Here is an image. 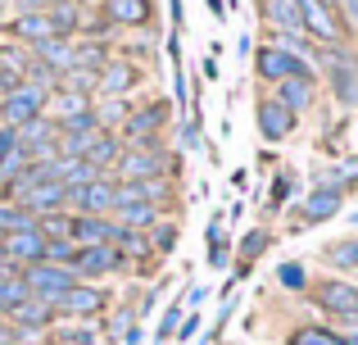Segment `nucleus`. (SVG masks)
<instances>
[{
    "mask_svg": "<svg viewBox=\"0 0 358 345\" xmlns=\"http://www.w3.org/2000/svg\"><path fill=\"white\" fill-rule=\"evenodd\" d=\"M313 69L327 78L331 96L341 100L345 109H358V50L350 41L317 45V50H313Z\"/></svg>",
    "mask_w": 358,
    "mask_h": 345,
    "instance_id": "nucleus-1",
    "label": "nucleus"
},
{
    "mask_svg": "<svg viewBox=\"0 0 358 345\" xmlns=\"http://www.w3.org/2000/svg\"><path fill=\"white\" fill-rule=\"evenodd\" d=\"M177 173V160L164 150V136L150 141H122V155L114 164V182H150V177Z\"/></svg>",
    "mask_w": 358,
    "mask_h": 345,
    "instance_id": "nucleus-2",
    "label": "nucleus"
},
{
    "mask_svg": "<svg viewBox=\"0 0 358 345\" xmlns=\"http://www.w3.org/2000/svg\"><path fill=\"white\" fill-rule=\"evenodd\" d=\"M114 309V291L105 282H73L69 291L55 300V318L59 323H96Z\"/></svg>",
    "mask_w": 358,
    "mask_h": 345,
    "instance_id": "nucleus-3",
    "label": "nucleus"
},
{
    "mask_svg": "<svg viewBox=\"0 0 358 345\" xmlns=\"http://www.w3.org/2000/svg\"><path fill=\"white\" fill-rule=\"evenodd\" d=\"M254 73H259V82H268V87H281V82H317L313 64L290 55V50H281V45H272V41L254 50Z\"/></svg>",
    "mask_w": 358,
    "mask_h": 345,
    "instance_id": "nucleus-4",
    "label": "nucleus"
},
{
    "mask_svg": "<svg viewBox=\"0 0 358 345\" xmlns=\"http://www.w3.org/2000/svg\"><path fill=\"white\" fill-rule=\"evenodd\" d=\"M308 300H313L327 318L345 323V328L358 323V282H354V277H317Z\"/></svg>",
    "mask_w": 358,
    "mask_h": 345,
    "instance_id": "nucleus-5",
    "label": "nucleus"
},
{
    "mask_svg": "<svg viewBox=\"0 0 358 345\" xmlns=\"http://www.w3.org/2000/svg\"><path fill=\"white\" fill-rule=\"evenodd\" d=\"M341 209H345V186L313 182L308 195H304V204H299V213H295V223H290V232H304V227H313V223H327Z\"/></svg>",
    "mask_w": 358,
    "mask_h": 345,
    "instance_id": "nucleus-6",
    "label": "nucleus"
},
{
    "mask_svg": "<svg viewBox=\"0 0 358 345\" xmlns=\"http://www.w3.org/2000/svg\"><path fill=\"white\" fill-rule=\"evenodd\" d=\"M299 18H304V32L317 36V45H336V41H350V27L341 23V14L331 9V0H295Z\"/></svg>",
    "mask_w": 358,
    "mask_h": 345,
    "instance_id": "nucleus-7",
    "label": "nucleus"
},
{
    "mask_svg": "<svg viewBox=\"0 0 358 345\" xmlns=\"http://www.w3.org/2000/svg\"><path fill=\"white\" fill-rule=\"evenodd\" d=\"M45 105H50V91H41V87H32V82H23L18 91H9V96L0 100V123L18 132L23 123L41 118V114H45Z\"/></svg>",
    "mask_w": 358,
    "mask_h": 345,
    "instance_id": "nucleus-8",
    "label": "nucleus"
},
{
    "mask_svg": "<svg viewBox=\"0 0 358 345\" xmlns=\"http://www.w3.org/2000/svg\"><path fill=\"white\" fill-rule=\"evenodd\" d=\"M114 195H118L114 177H96L91 186L69 191V213H82V218H114Z\"/></svg>",
    "mask_w": 358,
    "mask_h": 345,
    "instance_id": "nucleus-9",
    "label": "nucleus"
},
{
    "mask_svg": "<svg viewBox=\"0 0 358 345\" xmlns=\"http://www.w3.org/2000/svg\"><path fill=\"white\" fill-rule=\"evenodd\" d=\"M127 259L118 255L114 246H82L78 259H73V273H78V282H105V277L114 273H127Z\"/></svg>",
    "mask_w": 358,
    "mask_h": 345,
    "instance_id": "nucleus-10",
    "label": "nucleus"
},
{
    "mask_svg": "<svg viewBox=\"0 0 358 345\" xmlns=\"http://www.w3.org/2000/svg\"><path fill=\"white\" fill-rule=\"evenodd\" d=\"M0 259H9V264H18V268H36V264H45V237H41V227H18V232H9V237H0Z\"/></svg>",
    "mask_w": 358,
    "mask_h": 345,
    "instance_id": "nucleus-11",
    "label": "nucleus"
},
{
    "mask_svg": "<svg viewBox=\"0 0 358 345\" xmlns=\"http://www.w3.org/2000/svg\"><path fill=\"white\" fill-rule=\"evenodd\" d=\"M73 282H78V273H73V268H55V264L23 268V286H27V295H36V300H45V304H55Z\"/></svg>",
    "mask_w": 358,
    "mask_h": 345,
    "instance_id": "nucleus-12",
    "label": "nucleus"
},
{
    "mask_svg": "<svg viewBox=\"0 0 358 345\" xmlns=\"http://www.w3.org/2000/svg\"><path fill=\"white\" fill-rule=\"evenodd\" d=\"M168 114H173V100H150V105H136L118 136H122V141H150V136H164Z\"/></svg>",
    "mask_w": 358,
    "mask_h": 345,
    "instance_id": "nucleus-13",
    "label": "nucleus"
},
{
    "mask_svg": "<svg viewBox=\"0 0 358 345\" xmlns=\"http://www.w3.org/2000/svg\"><path fill=\"white\" fill-rule=\"evenodd\" d=\"M55 141H59V123H55L50 114H41V118H32V123L18 127V150H23L27 164L50 160V155H55Z\"/></svg>",
    "mask_w": 358,
    "mask_h": 345,
    "instance_id": "nucleus-14",
    "label": "nucleus"
},
{
    "mask_svg": "<svg viewBox=\"0 0 358 345\" xmlns=\"http://www.w3.org/2000/svg\"><path fill=\"white\" fill-rule=\"evenodd\" d=\"M9 204H18L27 218H50V213L69 209V186L64 182H45V186H32V191H18Z\"/></svg>",
    "mask_w": 358,
    "mask_h": 345,
    "instance_id": "nucleus-15",
    "label": "nucleus"
},
{
    "mask_svg": "<svg viewBox=\"0 0 358 345\" xmlns=\"http://www.w3.org/2000/svg\"><path fill=\"white\" fill-rule=\"evenodd\" d=\"M145 82V73H141V64H131V59H122V55H114V59L100 69V82H96V100L100 96H127L131 100V91Z\"/></svg>",
    "mask_w": 358,
    "mask_h": 345,
    "instance_id": "nucleus-16",
    "label": "nucleus"
},
{
    "mask_svg": "<svg viewBox=\"0 0 358 345\" xmlns=\"http://www.w3.org/2000/svg\"><path fill=\"white\" fill-rule=\"evenodd\" d=\"M254 123H259V136H263V141L281 146V141H290V132H295L299 118L290 114L286 105H277L272 96H263V100H259V114H254Z\"/></svg>",
    "mask_w": 358,
    "mask_h": 345,
    "instance_id": "nucleus-17",
    "label": "nucleus"
},
{
    "mask_svg": "<svg viewBox=\"0 0 358 345\" xmlns=\"http://www.w3.org/2000/svg\"><path fill=\"white\" fill-rule=\"evenodd\" d=\"M100 9H105V18L114 27H127V32L155 23V0H109V5H100Z\"/></svg>",
    "mask_w": 358,
    "mask_h": 345,
    "instance_id": "nucleus-18",
    "label": "nucleus"
},
{
    "mask_svg": "<svg viewBox=\"0 0 358 345\" xmlns=\"http://www.w3.org/2000/svg\"><path fill=\"white\" fill-rule=\"evenodd\" d=\"M114 237H118V223L114 218H82V213H73V232H69V241L73 246H114Z\"/></svg>",
    "mask_w": 358,
    "mask_h": 345,
    "instance_id": "nucleus-19",
    "label": "nucleus"
},
{
    "mask_svg": "<svg viewBox=\"0 0 358 345\" xmlns=\"http://www.w3.org/2000/svg\"><path fill=\"white\" fill-rule=\"evenodd\" d=\"M45 23L59 41H78V27H82V0H50L45 9Z\"/></svg>",
    "mask_w": 358,
    "mask_h": 345,
    "instance_id": "nucleus-20",
    "label": "nucleus"
},
{
    "mask_svg": "<svg viewBox=\"0 0 358 345\" xmlns=\"http://www.w3.org/2000/svg\"><path fill=\"white\" fill-rule=\"evenodd\" d=\"M272 100L286 105L295 118H304L317 105V82H281V87H272Z\"/></svg>",
    "mask_w": 358,
    "mask_h": 345,
    "instance_id": "nucleus-21",
    "label": "nucleus"
},
{
    "mask_svg": "<svg viewBox=\"0 0 358 345\" xmlns=\"http://www.w3.org/2000/svg\"><path fill=\"white\" fill-rule=\"evenodd\" d=\"M131 100L127 96H100L96 105H91V114H96V127L100 132H122V123L131 118Z\"/></svg>",
    "mask_w": 358,
    "mask_h": 345,
    "instance_id": "nucleus-22",
    "label": "nucleus"
},
{
    "mask_svg": "<svg viewBox=\"0 0 358 345\" xmlns=\"http://www.w3.org/2000/svg\"><path fill=\"white\" fill-rule=\"evenodd\" d=\"M268 246H272V232H268V227H254L250 237L241 241V250H236V259H241V264H236V273H231V286L245 282V277L254 273V259H263V250H268Z\"/></svg>",
    "mask_w": 358,
    "mask_h": 345,
    "instance_id": "nucleus-23",
    "label": "nucleus"
},
{
    "mask_svg": "<svg viewBox=\"0 0 358 345\" xmlns=\"http://www.w3.org/2000/svg\"><path fill=\"white\" fill-rule=\"evenodd\" d=\"M5 32H9V41H23L27 50L55 36V32H50V23H45V14H14V23H9Z\"/></svg>",
    "mask_w": 358,
    "mask_h": 345,
    "instance_id": "nucleus-24",
    "label": "nucleus"
},
{
    "mask_svg": "<svg viewBox=\"0 0 358 345\" xmlns=\"http://www.w3.org/2000/svg\"><path fill=\"white\" fill-rule=\"evenodd\" d=\"M118 155H122V136H118V132H100L96 146H91V155H87V164H91L100 177H114Z\"/></svg>",
    "mask_w": 358,
    "mask_h": 345,
    "instance_id": "nucleus-25",
    "label": "nucleus"
},
{
    "mask_svg": "<svg viewBox=\"0 0 358 345\" xmlns=\"http://www.w3.org/2000/svg\"><path fill=\"white\" fill-rule=\"evenodd\" d=\"M32 59L36 64H45L50 73H69L73 69V41H59V36H50V41H41V45H32Z\"/></svg>",
    "mask_w": 358,
    "mask_h": 345,
    "instance_id": "nucleus-26",
    "label": "nucleus"
},
{
    "mask_svg": "<svg viewBox=\"0 0 358 345\" xmlns=\"http://www.w3.org/2000/svg\"><path fill=\"white\" fill-rule=\"evenodd\" d=\"M263 18L272 23V32H304V18H299L295 0H263Z\"/></svg>",
    "mask_w": 358,
    "mask_h": 345,
    "instance_id": "nucleus-27",
    "label": "nucleus"
},
{
    "mask_svg": "<svg viewBox=\"0 0 358 345\" xmlns=\"http://www.w3.org/2000/svg\"><path fill=\"white\" fill-rule=\"evenodd\" d=\"M109 59H114L109 41H87V36H78V41H73V69H91V73H100Z\"/></svg>",
    "mask_w": 358,
    "mask_h": 345,
    "instance_id": "nucleus-28",
    "label": "nucleus"
},
{
    "mask_svg": "<svg viewBox=\"0 0 358 345\" xmlns=\"http://www.w3.org/2000/svg\"><path fill=\"white\" fill-rule=\"evenodd\" d=\"M286 345H345V337L322 328V323H299V328L286 332Z\"/></svg>",
    "mask_w": 358,
    "mask_h": 345,
    "instance_id": "nucleus-29",
    "label": "nucleus"
},
{
    "mask_svg": "<svg viewBox=\"0 0 358 345\" xmlns=\"http://www.w3.org/2000/svg\"><path fill=\"white\" fill-rule=\"evenodd\" d=\"M136 304H114V309L105 314V323H100V337H109V341H122L131 328H136Z\"/></svg>",
    "mask_w": 358,
    "mask_h": 345,
    "instance_id": "nucleus-30",
    "label": "nucleus"
},
{
    "mask_svg": "<svg viewBox=\"0 0 358 345\" xmlns=\"http://www.w3.org/2000/svg\"><path fill=\"white\" fill-rule=\"evenodd\" d=\"M322 259L336 268V273H358V237H345V241H331L322 250Z\"/></svg>",
    "mask_w": 358,
    "mask_h": 345,
    "instance_id": "nucleus-31",
    "label": "nucleus"
},
{
    "mask_svg": "<svg viewBox=\"0 0 358 345\" xmlns=\"http://www.w3.org/2000/svg\"><path fill=\"white\" fill-rule=\"evenodd\" d=\"M100 132H59V141H55V160H87L91 146H96Z\"/></svg>",
    "mask_w": 358,
    "mask_h": 345,
    "instance_id": "nucleus-32",
    "label": "nucleus"
},
{
    "mask_svg": "<svg viewBox=\"0 0 358 345\" xmlns=\"http://www.w3.org/2000/svg\"><path fill=\"white\" fill-rule=\"evenodd\" d=\"M159 218H164V209H159V204H131V209H118L114 213L118 227H131V232H150Z\"/></svg>",
    "mask_w": 358,
    "mask_h": 345,
    "instance_id": "nucleus-33",
    "label": "nucleus"
},
{
    "mask_svg": "<svg viewBox=\"0 0 358 345\" xmlns=\"http://www.w3.org/2000/svg\"><path fill=\"white\" fill-rule=\"evenodd\" d=\"M27 69H32V50L23 41H0V73L27 78Z\"/></svg>",
    "mask_w": 358,
    "mask_h": 345,
    "instance_id": "nucleus-34",
    "label": "nucleus"
},
{
    "mask_svg": "<svg viewBox=\"0 0 358 345\" xmlns=\"http://www.w3.org/2000/svg\"><path fill=\"white\" fill-rule=\"evenodd\" d=\"M177 241H182L177 223H164V218H159L155 227H150V246H155V255H159V259H164V255H173V250H177Z\"/></svg>",
    "mask_w": 358,
    "mask_h": 345,
    "instance_id": "nucleus-35",
    "label": "nucleus"
},
{
    "mask_svg": "<svg viewBox=\"0 0 358 345\" xmlns=\"http://www.w3.org/2000/svg\"><path fill=\"white\" fill-rule=\"evenodd\" d=\"M272 45H281V50L299 55V59H308V64H313V50H317L308 32H277V36H272Z\"/></svg>",
    "mask_w": 358,
    "mask_h": 345,
    "instance_id": "nucleus-36",
    "label": "nucleus"
},
{
    "mask_svg": "<svg viewBox=\"0 0 358 345\" xmlns=\"http://www.w3.org/2000/svg\"><path fill=\"white\" fill-rule=\"evenodd\" d=\"M182 318H186V304H182V300H173V304L164 309V318H159L155 345H168V341H173V337H177V328H182Z\"/></svg>",
    "mask_w": 358,
    "mask_h": 345,
    "instance_id": "nucleus-37",
    "label": "nucleus"
},
{
    "mask_svg": "<svg viewBox=\"0 0 358 345\" xmlns=\"http://www.w3.org/2000/svg\"><path fill=\"white\" fill-rule=\"evenodd\" d=\"M36 227H41V237H45V241H69V232H73V213L64 209V213H50V218H36Z\"/></svg>",
    "mask_w": 358,
    "mask_h": 345,
    "instance_id": "nucleus-38",
    "label": "nucleus"
},
{
    "mask_svg": "<svg viewBox=\"0 0 358 345\" xmlns=\"http://www.w3.org/2000/svg\"><path fill=\"white\" fill-rule=\"evenodd\" d=\"M277 282L286 286V291H308V273H304V264H277Z\"/></svg>",
    "mask_w": 358,
    "mask_h": 345,
    "instance_id": "nucleus-39",
    "label": "nucleus"
},
{
    "mask_svg": "<svg viewBox=\"0 0 358 345\" xmlns=\"http://www.w3.org/2000/svg\"><path fill=\"white\" fill-rule=\"evenodd\" d=\"M73 259H78V246H73V241H45V264L73 268Z\"/></svg>",
    "mask_w": 358,
    "mask_h": 345,
    "instance_id": "nucleus-40",
    "label": "nucleus"
},
{
    "mask_svg": "<svg viewBox=\"0 0 358 345\" xmlns=\"http://www.w3.org/2000/svg\"><path fill=\"white\" fill-rule=\"evenodd\" d=\"M295 195V173L290 169H281L277 177H272V209H281V204Z\"/></svg>",
    "mask_w": 358,
    "mask_h": 345,
    "instance_id": "nucleus-41",
    "label": "nucleus"
},
{
    "mask_svg": "<svg viewBox=\"0 0 358 345\" xmlns=\"http://www.w3.org/2000/svg\"><path fill=\"white\" fill-rule=\"evenodd\" d=\"M204 241H209V268H227L231 241H227V237H204Z\"/></svg>",
    "mask_w": 358,
    "mask_h": 345,
    "instance_id": "nucleus-42",
    "label": "nucleus"
},
{
    "mask_svg": "<svg viewBox=\"0 0 358 345\" xmlns=\"http://www.w3.org/2000/svg\"><path fill=\"white\" fill-rule=\"evenodd\" d=\"M177 146H182V150H200V132H195L191 118H186V123L177 127Z\"/></svg>",
    "mask_w": 358,
    "mask_h": 345,
    "instance_id": "nucleus-43",
    "label": "nucleus"
},
{
    "mask_svg": "<svg viewBox=\"0 0 358 345\" xmlns=\"http://www.w3.org/2000/svg\"><path fill=\"white\" fill-rule=\"evenodd\" d=\"M14 150H18V132H14V127H5V123H0V164H5Z\"/></svg>",
    "mask_w": 358,
    "mask_h": 345,
    "instance_id": "nucleus-44",
    "label": "nucleus"
},
{
    "mask_svg": "<svg viewBox=\"0 0 358 345\" xmlns=\"http://www.w3.org/2000/svg\"><path fill=\"white\" fill-rule=\"evenodd\" d=\"M195 332H200V314H186V318H182V328H177V337H173V341H195Z\"/></svg>",
    "mask_w": 358,
    "mask_h": 345,
    "instance_id": "nucleus-45",
    "label": "nucleus"
},
{
    "mask_svg": "<svg viewBox=\"0 0 358 345\" xmlns=\"http://www.w3.org/2000/svg\"><path fill=\"white\" fill-rule=\"evenodd\" d=\"M14 9H18V14H45L50 0H14Z\"/></svg>",
    "mask_w": 358,
    "mask_h": 345,
    "instance_id": "nucleus-46",
    "label": "nucleus"
},
{
    "mask_svg": "<svg viewBox=\"0 0 358 345\" xmlns=\"http://www.w3.org/2000/svg\"><path fill=\"white\" fill-rule=\"evenodd\" d=\"M23 87V78H14V73H0V100L9 96V91H18Z\"/></svg>",
    "mask_w": 358,
    "mask_h": 345,
    "instance_id": "nucleus-47",
    "label": "nucleus"
},
{
    "mask_svg": "<svg viewBox=\"0 0 358 345\" xmlns=\"http://www.w3.org/2000/svg\"><path fill=\"white\" fill-rule=\"evenodd\" d=\"M204 295H209V291H204V286H191L182 304H191V314H195V309H200V304H204Z\"/></svg>",
    "mask_w": 358,
    "mask_h": 345,
    "instance_id": "nucleus-48",
    "label": "nucleus"
},
{
    "mask_svg": "<svg viewBox=\"0 0 358 345\" xmlns=\"http://www.w3.org/2000/svg\"><path fill=\"white\" fill-rule=\"evenodd\" d=\"M200 73H204V78H209V82H218V59H213V55H204Z\"/></svg>",
    "mask_w": 358,
    "mask_h": 345,
    "instance_id": "nucleus-49",
    "label": "nucleus"
},
{
    "mask_svg": "<svg viewBox=\"0 0 358 345\" xmlns=\"http://www.w3.org/2000/svg\"><path fill=\"white\" fill-rule=\"evenodd\" d=\"M141 341H145V328H141V323H136V328H131L127 337H122V345H141Z\"/></svg>",
    "mask_w": 358,
    "mask_h": 345,
    "instance_id": "nucleus-50",
    "label": "nucleus"
},
{
    "mask_svg": "<svg viewBox=\"0 0 358 345\" xmlns=\"http://www.w3.org/2000/svg\"><path fill=\"white\" fill-rule=\"evenodd\" d=\"M231 186H236V191L245 195V186H250V173H245V169H236V173H231Z\"/></svg>",
    "mask_w": 358,
    "mask_h": 345,
    "instance_id": "nucleus-51",
    "label": "nucleus"
},
{
    "mask_svg": "<svg viewBox=\"0 0 358 345\" xmlns=\"http://www.w3.org/2000/svg\"><path fill=\"white\" fill-rule=\"evenodd\" d=\"M168 14H173V27H182V0H168Z\"/></svg>",
    "mask_w": 358,
    "mask_h": 345,
    "instance_id": "nucleus-52",
    "label": "nucleus"
},
{
    "mask_svg": "<svg viewBox=\"0 0 358 345\" xmlns=\"http://www.w3.org/2000/svg\"><path fill=\"white\" fill-rule=\"evenodd\" d=\"M341 337H345V345H358V323H354V328H345Z\"/></svg>",
    "mask_w": 358,
    "mask_h": 345,
    "instance_id": "nucleus-53",
    "label": "nucleus"
},
{
    "mask_svg": "<svg viewBox=\"0 0 358 345\" xmlns=\"http://www.w3.org/2000/svg\"><path fill=\"white\" fill-rule=\"evenodd\" d=\"M345 191H354V195H358V173L350 177V186H345Z\"/></svg>",
    "mask_w": 358,
    "mask_h": 345,
    "instance_id": "nucleus-54",
    "label": "nucleus"
},
{
    "mask_svg": "<svg viewBox=\"0 0 358 345\" xmlns=\"http://www.w3.org/2000/svg\"><path fill=\"white\" fill-rule=\"evenodd\" d=\"M350 223H354V227H358V209H354V218H350Z\"/></svg>",
    "mask_w": 358,
    "mask_h": 345,
    "instance_id": "nucleus-55",
    "label": "nucleus"
},
{
    "mask_svg": "<svg viewBox=\"0 0 358 345\" xmlns=\"http://www.w3.org/2000/svg\"><path fill=\"white\" fill-rule=\"evenodd\" d=\"M0 200H5V191H0Z\"/></svg>",
    "mask_w": 358,
    "mask_h": 345,
    "instance_id": "nucleus-56",
    "label": "nucleus"
}]
</instances>
